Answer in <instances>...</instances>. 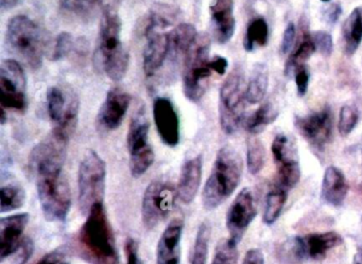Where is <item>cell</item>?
Instances as JSON below:
<instances>
[{
	"mask_svg": "<svg viewBox=\"0 0 362 264\" xmlns=\"http://www.w3.org/2000/svg\"><path fill=\"white\" fill-rule=\"evenodd\" d=\"M243 171V158L238 152L230 145L221 148L203 189L204 208L214 210L223 204L240 184Z\"/></svg>",
	"mask_w": 362,
	"mask_h": 264,
	"instance_id": "cell-1",
	"label": "cell"
},
{
	"mask_svg": "<svg viewBox=\"0 0 362 264\" xmlns=\"http://www.w3.org/2000/svg\"><path fill=\"white\" fill-rule=\"evenodd\" d=\"M80 245L93 264H118L115 240L103 203H97L80 229Z\"/></svg>",
	"mask_w": 362,
	"mask_h": 264,
	"instance_id": "cell-2",
	"label": "cell"
},
{
	"mask_svg": "<svg viewBox=\"0 0 362 264\" xmlns=\"http://www.w3.org/2000/svg\"><path fill=\"white\" fill-rule=\"evenodd\" d=\"M122 20L111 8L103 10L99 33L101 66L114 82L124 79L128 71L129 52L122 43Z\"/></svg>",
	"mask_w": 362,
	"mask_h": 264,
	"instance_id": "cell-3",
	"label": "cell"
},
{
	"mask_svg": "<svg viewBox=\"0 0 362 264\" xmlns=\"http://www.w3.org/2000/svg\"><path fill=\"white\" fill-rule=\"evenodd\" d=\"M10 50L33 68H39L46 52V39L37 23L26 16L11 18L7 27Z\"/></svg>",
	"mask_w": 362,
	"mask_h": 264,
	"instance_id": "cell-4",
	"label": "cell"
},
{
	"mask_svg": "<svg viewBox=\"0 0 362 264\" xmlns=\"http://www.w3.org/2000/svg\"><path fill=\"white\" fill-rule=\"evenodd\" d=\"M44 217L49 222H64L71 206V190L63 169L33 174Z\"/></svg>",
	"mask_w": 362,
	"mask_h": 264,
	"instance_id": "cell-5",
	"label": "cell"
},
{
	"mask_svg": "<svg viewBox=\"0 0 362 264\" xmlns=\"http://www.w3.org/2000/svg\"><path fill=\"white\" fill-rule=\"evenodd\" d=\"M245 79L240 68H235L226 78L220 88V126L226 134L237 132L245 120Z\"/></svg>",
	"mask_w": 362,
	"mask_h": 264,
	"instance_id": "cell-6",
	"label": "cell"
},
{
	"mask_svg": "<svg viewBox=\"0 0 362 264\" xmlns=\"http://www.w3.org/2000/svg\"><path fill=\"white\" fill-rule=\"evenodd\" d=\"M107 179V166L105 160L90 150L84 154L79 167V205L83 215H88L97 203H103Z\"/></svg>",
	"mask_w": 362,
	"mask_h": 264,
	"instance_id": "cell-7",
	"label": "cell"
},
{
	"mask_svg": "<svg viewBox=\"0 0 362 264\" xmlns=\"http://www.w3.org/2000/svg\"><path fill=\"white\" fill-rule=\"evenodd\" d=\"M209 41L207 37L197 40L185 58L184 66L183 90L186 98L192 102H198L204 96L211 77L209 66Z\"/></svg>",
	"mask_w": 362,
	"mask_h": 264,
	"instance_id": "cell-8",
	"label": "cell"
},
{
	"mask_svg": "<svg viewBox=\"0 0 362 264\" xmlns=\"http://www.w3.org/2000/svg\"><path fill=\"white\" fill-rule=\"evenodd\" d=\"M177 191L167 183L152 181L145 193L141 204L144 226L154 229L168 217L175 206Z\"/></svg>",
	"mask_w": 362,
	"mask_h": 264,
	"instance_id": "cell-9",
	"label": "cell"
},
{
	"mask_svg": "<svg viewBox=\"0 0 362 264\" xmlns=\"http://www.w3.org/2000/svg\"><path fill=\"white\" fill-rule=\"evenodd\" d=\"M169 26L164 16L153 14L146 28L147 45L144 52V71L147 77H153L164 65L170 54V37L169 32H160V29Z\"/></svg>",
	"mask_w": 362,
	"mask_h": 264,
	"instance_id": "cell-10",
	"label": "cell"
},
{
	"mask_svg": "<svg viewBox=\"0 0 362 264\" xmlns=\"http://www.w3.org/2000/svg\"><path fill=\"white\" fill-rule=\"evenodd\" d=\"M26 76L20 63L4 61L0 66V103L5 109L25 112L27 107Z\"/></svg>",
	"mask_w": 362,
	"mask_h": 264,
	"instance_id": "cell-11",
	"label": "cell"
},
{
	"mask_svg": "<svg viewBox=\"0 0 362 264\" xmlns=\"http://www.w3.org/2000/svg\"><path fill=\"white\" fill-rule=\"evenodd\" d=\"M271 151L281 188L290 190L296 187L302 175L296 141L287 135L279 134L273 140Z\"/></svg>",
	"mask_w": 362,
	"mask_h": 264,
	"instance_id": "cell-12",
	"label": "cell"
},
{
	"mask_svg": "<svg viewBox=\"0 0 362 264\" xmlns=\"http://www.w3.org/2000/svg\"><path fill=\"white\" fill-rule=\"evenodd\" d=\"M47 111L54 130L71 136L77 126L79 101L73 92L52 86L47 90Z\"/></svg>",
	"mask_w": 362,
	"mask_h": 264,
	"instance_id": "cell-13",
	"label": "cell"
},
{
	"mask_svg": "<svg viewBox=\"0 0 362 264\" xmlns=\"http://www.w3.org/2000/svg\"><path fill=\"white\" fill-rule=\"evenodd\" d=\"M294 124L303 138L317 150H323L332 140L334 122L329 107L296 117Z\"/></svg>",
	"mask_w": 362,
	"mask_h": 264,
	"instance_id": "cell-14",
	"label": "cell"
},
{
	"mask_svg": "<svg viewBox=\"0 0 362 264\" xmlns=\"http://www.w3.org/2000/svg\"><path fill=\"white\" fill-rule=\"evenodd\" d=\"M256 215L257 209L253 193L250 188H243L233 200L226 215V227L230 232V238L237 243L240 242Z\"/></svg>",
	"mask_w": 362,
	"mask_h": 264,
	"instance_id": "cell-15",
	"label": "cell"
},
{
	"mask_svg": "<svg viewBox=\"0 0 362 264\" xmlns=\"http://www.w3.org/2000/svg\"><path fill=\"white\" fill-rule=\"evenodd\" d=\"M342 236L336 232L310 234L296 236L292 241V251L298 259L322 260L328 251L343 244Z\"/></svg>",
	"mask_w": 362,
	"mask_h": 264,
	"instance_id": "cell-16",
	"label": "cell"
},
{
	"mask_svg": "<svg viewBox=\"0 0 362 264\" xmlns=\"http://www.w3.org/2000/svg\"><path fill=\"white\" fill-rule=\"evenodd\" d=\"M153 118L160 140L170 148L180 143V120L169 99L156 98L153 103Z\"/></svg>",
	"mask_w": 362,
	"mask_h": 264,
	"instance_id": "cell-17",
	"label": "cell"
},
{
	"mask_svg": "<svg viewBox=\"0 0 362 264\" xmlns=\"http://www.w3.org/2000/svg\"><path fill=\"white\" fill-rule=\"evenodd\" d=\"M130 102V95L122 88H114L110 90L99 111L98 122L101 128L107 131L119 128L128 112Z\"/></svg>",
	"mask_w": 362,
	"mask_h": 264,
	"instance_id": "cell-18",
	"label": "cell"
},
{
	"mask_svg": "<svg viewBox=\"0 0 362 264\" xmlns=\"http://www.w3.org/2000/svg\"><path fill=\"white\" fill-rule=\"evenodd\" d=\"M29 222V213H18L0 220V260L13 255L21 246L23 234Z\"/></svg>",
	"mask_w": 362,
	"mask_h": 264,
	"instance_id": "cell-19",
	"label": "cell"
},
{
	"mask_svg": "<svg viewBox=\"0 0 362 264\" xmlns=\"http://www.w3.org/2000/svg\"><path fill=\"white\" fill-rule=\"evenodd\" d=\"M184 222L175 219L167 226L160 236L156 249V263L180 264L181 262V240Z\"/></svg>",
	"mask_w": 362,
	"mask_h": 264,
	"instance_id": "cell-20",
	"label": "cell"
},
{
	"mask_svg": "<svg viewBox=\"0 0 362 264\" xmlns=\"http://www.w3.org/2000/svg\"><path fill=\"white\" fill-rule=\"evenodd\" d=\"M214 37L219 44L230 41L236 30L233 0H216L211 7Z\"/></svg>",
	"mask_w": 362,
	"mask_h": 264,
	"instance_id": "cell-21",
	"label": "cell"
},
{
	"mask_svg": "<svg viewBox=\"0 0 362 264\" xmlns=\"http://www.w3.org/2000/svg\"><path fill=\"white\" fill-rule=\"evenodd\" d=\"M202 179V156L187 160L182 167L177 185V196L184 204H190L198 193Z\"/></svg>",
	"mask_w": 362,
	"mask_h": 264,
	"instance_id": "cell-22",
	"label": "cell"
},
{
	"mask_svg": "<svg viewBox=\"0 0 362 264\" xmlns=\"http://www.w3.org/2000/svg\"><path fill=\"white\" fill-rule=\"evenodd\" d=\"M346 177L340 169L329 166L326 169L322 181L321 198L325 204L340 207L349 193Z\"/></svg>",
	"mask_w": 362,
	"mask_h": 264,
	"instance_id": "cell-23",
	"label": "cell"
},
{
	"mask_svg": "<svg viewBox=\"0 0 362 264\" xmlns=\"http://www.w3.org/2000/svg\"><path fill=\"white\" fill-rule=\"evenodd\" d=\"M149 130L150 124L145 109L141 107L133 116L127 135V145L130 157L153 150L148 141Z\"/></svg>",
	"mask_w": 362,
	"mask_h": 264,
	"instance_id": "cell-24",
	"label": "cell"
},
{
	"mask_svg": "<svg viewBox=\"0 0 362 264\" xmlns=\"http://www.w3.org/2000/svg\"><path fill=\"white\" fill-rule=\"evenodd\" d=\"M170 37V54L169 58L185 60L188 52L197 42V30L192 25L181 24L169 32Z\"/></svg>",
	"mask_w": 362,
	"mask_h": 264,
	"instance_id": "cell-25",
	"label": "cell"
},
{
	"mask_svg": "<svg viewBox=\"0 0 362 264\" xmlns=\"http://www.w3.org/2000/svg\"><path fill=\"white\" fill-rule=\"evenodd\" d=\"M344 52L347 56H353L362 43V7L353 10L343 26Z\"/></svg>",
	"mask_w": 362,
	"mask_h": 264,
	"instance_id": "cell-26",
	"label": "cell"
},
{
	"mask_svg": "<svg viewBox=\"0 0 362 264\" xmlns=\"http://www.w3.org/2000/svg\"><path fill=\"white\" fill-rule=\"evenodd\" d=\"M269 84L268 67L264 63H258L254 66L250 78L249 84L245 92L247 102L250 104H257L264 100Z\"/></svg>",
	"mask_w": 362,
	"mask_h": 264,
	"instance_id": "cell-27",
	"label": "cell"
},
{
	"mask_svg": "<svg viewBox=\"0 0 362 264\" xmlns=\"http://www.w3.org/2000/svg\"><path fill=\"white\" fill-rule=\"evenodd\" d=\"M279 117V112L271 102L264 103L259 109L243 120L245 130L252 135L259 134L269 124Z\"/></svg>",
	"mask_w": 362,
	"mask_h": 264,
	"instance_id": "cell-28",
	"label": "cell"
},
{
	"mask_svg": "<svg viewBox=\"0 0 362 264\" xmlns=\"http://www.w3.org/2000/svg\"><path fill=\"white\" fill-rule=\"evenodd\" d=\"M287 202V190L283 188L272 189L267 194L262 221L266 225H272L279 219Z\"/></svg>",
	"mask_w": 362,
	"mask_h": 264,
	"instance_id": "cell-29",
	"label": "cell"
},
{
	"mask_svg": "<svg viewBox=\"0 0 362 264\" xmlns=\"http://www.w3.org/2000/svg\"><path fill=\"white\" fill-rule=\"evenodd\" d=\"M315 50H317V48H315L313 37L305 33L302 43L300 44L296 52L290 56L287 64H286L285 75L290 77V76L296 73V71L300 67L304 66V63H306L311 58Z\"/></svg>",
	"mask_w": 362,
	"mask_h": 264,
	"instance_id": "cell-30",
	"label": "cell"
},
{
	"mask_svg": "<svg viewBox=\"0 0 362 264\" xmlns=\"http://www.w3.org/2000/svg\"><path fill=\"white\" fill-rule=\"evenodd\" d=\"M269 28L266 20L259 18L252 20L247 26L243 40V47L247 52H253L256 46L266 45L268 43Z\"/></svg>",
	"mask_w": 362,
	"mask_h": 264,
	"instance_id": "cell-31",
	"label": "cell"
},
{
	"mask_svg": "<svg viewBox=\"0 0 362 264\" xmlns=\"http://www.w3.org/2000/svg\"><path fill=\"white\" fill-rule=\"evenodd\" d=\"M26 202V192L16 184L4 186L0 189V212H11L23 207Z\"/></svg>",
	"mask_w": 362,
	"mask_h": 264,
	"instance_id": "cell-32",
	"label": "cell"
},
{
	"mask_svg": "<svg viewBox=\"0 0 362 264\" xmlns=\"http://www.w3.org/2000/svg\"><path fill=\"white\" fill-rule=\"evenodd\" d=\"M101 0H60L61 9L76 18L86 20L96 14Z\"/></svg>",
	"mask_w": 362,
	"mask_h": 264,
	"instance_id": "cell-33",
	"label": "cell"
},
{
	"mask_svg": "<svg viewBox=\"0 0 362 264\" xmlns=\"http://www.w3.org/2000/svg\"><path fill=\"white\" fill-rule=\"evenodd\" d=\"M209 239H211V227L206 222L199 226L196 240L190 255V264H206L209 257Z\"/></svg>",
	"mask_w": 362,
	"mask_h": 264,
	"instance_id": "cell-34",
	"label": "cell"
},
{
	"mask_svg": "<svg viewBox=\"0 0 362 264\" xmlns=\"http://www.w3.org/2000/svg\"><path fill=\"white\" fill-rule=\"evenodd\" d=\"M266 164V149L262 141L255 137H250L247 143V166L252 175L262 172Z\"/></svg>",
	"mask_w": 362,
	"mask_h": 264,
	"instance_id": "cell-35",
	"label": "cell"
},
{
	"mask_svg": "<svg viewBox=\"0 0 362 264\" xmlns=\"http://www.w3.org/2000/svg\"><path fill=\"white\" fill-rule=\"evenodd\" d=\"M238 243L232 238L223 239L216 247L211 264H237L238 262Z\"/></svg>",
	"mask_w": 362,
	"mask_h": 264,
	"instance_id": "cell-36",
	"label": "cell"
},
{
	"mask_svg": "<svg viewBox=\"0 0 362 264\" xmlns=\"http://www.w3.org/2000/svg\"><path fill=\"white\" fill-rule=\"evenodd\" d=\"M358 121H359V113L356 107L351 105H344L341 107L338 122V131L341 136H349L357 126Z\"/></svg>",
	"mask_w": 362,
	"mask_h": 264,
	"instance_id": "cell-37",
	"label": "cell"
},
{
	"mask_svg": "<svg viewBox=\"0 0 362 264\" xmlns=\"http://www.w3.org/2000/svg\"><path fill=\"white\" fill-rule=\"evenodd\" d=\"M74 48L73 35L69 32H62L57 37L54 43V52L52 59L54 61H59L61 59L66 58Z\"/></svg>",
	"mask_w": 362,
	"mask_h": 264,
	"instance_id": "cell-38",
	"label": "cell"
},
{
	"mask_svg": "<svg viewBox=\"0 0 362 264\" xmlns=\"http://www.w3.org/2000/svg\"><path fill=\"white\" fill-rule=\"evenodd\" d=\"M311 37H313L315 48L319 50L320 54L325 58H329L332 56V49H334L332 35L325 31H317Z\"/></svg>",
	"mask_w": 362,
	"mask_h": 264,
	"instance_id": "cell-39",
	"label": "cell"
},
{
	"mask_svg": "<svg viewBox=\"0 0 362 264\" xmlns=\"http://www.w3.org/2000/svg\"><path fill=\"white\" fill-rule=\"evenodd\" d=\"M37 264H71V256L63 248H57L44 256Z\"/></svg>",
	"mask_w": 362,
	"mask_h": 264,
	"instance_id": "cell-40",
	"label": "cell"
},
{
	"mask_svg": "<svg viewBox=\"0 0 362 264\" xmlns=\"http://www.w3.org/2000/svg\"><path fill=\"white\" fill-rule=\"evenodd\" d=\"M309 79H310V75L306 66L300 67L296 71V83L298 97H304L306 95L308 90Z\"/></svg>",
	"mask_w": 362,
	"mask_h": 264,
	"instance_id": "cell-41",
	"label": "cell"
},
{
	"mask_svg": "<svg viewBox=\"0 0 362 264\" xmlns=\"http://www.w3.org/2000/svg\"><path fill=\"white\" fill-rule=\"evenodd\" d=\"M294 39H296V26L293 23H289L284 31L283 40H281V52L283 54H287L293 47Z\"/></svg>",
	"mask_w": 362,
	"mask_h": 264,
	"instance_id": "cell-42",
	"label": "cell"
},
{
	"mask_svg": "<svg viewBox=\"0 0 362 264\" xmlns=\"http://www.w3.org/2000/svg\"><path fill=\"white\" fill-rule=\"evenodd\" d=\"M127 256V264H143L139 255V244L134 239H128L124 245Z\"/></svg>",
	"mask_w": 362,
	"mask_h": 264,
	"instance_id": "cell-43",
	"label": "cell"
},
{
	"mask_svg": "<svg viewBox=\"0 0 362 264\" xmlns=\"http://www.w3.org/2000/svg\"><path fill=\"white\" fill-rule=\"evenodd\" d=\"M341 14H342V8L339 4H332L330 7L324 12V18H325L326 22L329 25H334L338 22L340 18Z\"/></svg>",
	"mask_w": 362,
	"mask_h": 264,
	"instance_id": "cell-44",
	"label": "cell"
},
{
	"mask_svg": "<svg viewBox=\"0 0 362 264\" xmlns=\"http://www.w3.org/2000/svg\"><path fill=\"white\" fill-rule=\"evenodd\" d=\"M209 66L214 73L218 75L223 76L228 67V62L223 56H216L211 60H209Z\"/></svg>",
	"mask_w": 362,
	"mask_h": 264,
	"instance_id": "cell-45",
	"label": "cell"
},
{
	"mask_svg": "<svg viewBox=\"0 0 362 264\" xmlns=\"http://www.w3.org/2000/svg\"><path fill=\"white\" fill-rule=\"evenodd\" d=\"M243 264H264V256L257 248L250 249L243 258Z\"/></svg>",
	"mask_w": 362,
	"mask_h": 264,
	"instance_id": "cell-46",
	"label": "cell"
},
{
	"mask_svg": "<svg viewBox=\"0 0 362 264\" xmlns=\"http://www.w3.org/2000/svg\"><path fill=\"white\" fill-rule=\"evenodd\" d=\"M18 0H0V8L3 11L13 9L18 5Z\"/></svg>",
	"mask_w": 362,
	"mask_h": 264,
	"instance_id": "cell-47",
	"label": "cell"
},
{
	"mask_svg": "<svg viewBox=\"0 0 362 264\" xmlns=\"http://www.w3.org/2000/svg\"><path fill=\"white\" fill-rule=\"evenodd\" d=\"M351 264H362V248L358 249L357 253L354 256L353 263Z\"/></svg>",
	"mask_w": 362,
	"mask_h": 264,
	"instance_id": "cell-48",
	"label": "cell"
},
{
	"mask_svg": "<svg viewBox=\"0 0 362 264\" xmlns=\"http://www.w3.org/2000/svg\"><path fill=\"white\" fill-rule=\"evenodd\" d=\"M6 111H7V109L1 107V116H0V122H1V124H5L6 121H7V113H6Z\"/></svg>",
	"mask_w": 362,
	"mask_h": 264,
	"instance_id": "cell-49",
	"label": "cell"
},
{
	"mask_svg": "<svg viewBox=\"0 0 362 264\" xmlns=\"http://www.w3.org/2000/svg\"><path fill=\"white\" fill-rule=\"evenodd\" d=\"M322 3H329L330 0H321Z\"/></svg>",
	"mask_w": 362,
	"mask_h": 264,
	"instance_id": "cell-50",
	"label": "cell"
},
{
	"mask_svg": "<svg viewBox=\"0 0 362 264\" xmlns=\"http://www.w3.org/2000/svg\"><path fill=\"white\" fill-rule=\"evenodd\" d=\"M361 223H362V217H361Z\"/></svg>",
	"mask_w": 362,
	"mask_h": 264,
	"instance_id": "cell-51",
	"label": "cell"
}]
</instances>
